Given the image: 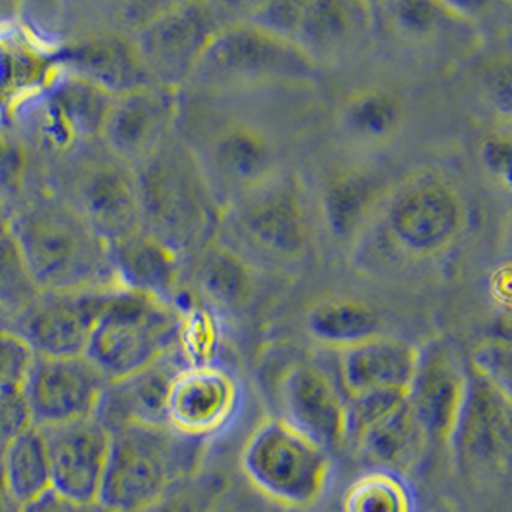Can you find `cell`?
<instances>
[{
  "label": "cell",
  "mask_w": 512,
  "mask_h": 512,
  "mask_svg": "<svg viewBox=\"0 0 512 512\" xmlns=\"http://www.w3.org/2000/svg\"><path fill=\"white\" fill-rule=\"evenodd\" d=\"M10 233L41 290L117 288L108 244L54 192L20 204Z\"/></svg>",
  "instance_id": "cell-1"
},
{
  "label": "cell",
  "mask_w": 512,
  "mask_h": 512,
  "mask_svg": "<svg viewBox=\"0 0 512 512\" xmlns=\"http://www.w3.org/2000/svg\"><path fill=\"white\" fill-rule=\"evenodd\" d=\"M142 231L175 254L198 252L211 242L219 202L192 148L169 139L135 165Z\"/></svg>",
  "instance_id": "cell-2"
},
{
  "label": "cell",
  "mask_w": 512,
  "mask_h": 512,
  "mask_svg": "<svg viewBox=\"0 0 512 512\" xmlns=\"http://www.w3.org/2000/svg\"><path fill=\"white\" fill-rule=\"evenodd\" d=\"M204 445L165 426L129 424L112 430L96 503L108 512L146 511L196 474Z\"/></svg>",
  "instance_id": "cell-3"
},
{
  "label": "cell",
  "mask_w": 512,
  "mask_h": 512,
  "mask_svg": "<svg viewBox=\"0 0 512 512\" xmlns=\"http://www.w3.org/2000/svg\"><path fill=\"white\" fill-rule=\"evenodd\" d=\"M181 313L162 302L114 288L83 357L106 382L152 365L177 348Z\"/></svg>",
  "instance_id": "cell-4"
},
{
  "label": "cell",
  "mask_w": 512,
  "mask_h": 512,
  "mask_svg": "<svg viewBox=\"0 0 512 512\" xmlns=\"http://www.w3.org/2000/svg\"><path fill=\"white\" fill-rule=\"evenodd\" d=\"M81 215L100 240L112 244L142 231L135 167L100 140L77 148L60 165V187L50 190Z\"/></svg>",
  "instance_id": "cell-5"
},
{
  "label": "cell",
  "mask_w": 512,
  "mask_h": 512,
  "mask_svg": "<svg viewBox=\"0 0 512 512\" xmlns=\"http://www.w3.org/2000/svg\"><path fill=\"white\" fill-rule=\"evenodd\" d=\"M246 480L259 495L284 509L315 505L330 476V453L282 419H265L240 455Z\"/></svg>",
  "instance_id": "cell-6"
},
{
  "label": "cell",
  "mask_w": 512,
  "mask_h": 512,
  "mask_svg": "<svg viewBox=\"0 0 512 512\" xmlns=\"http://www.w3.org/2000/svg\"><path fill=\"white\" fill-rule=\"evenodd\" d=\"M231 22L223 4L175 2L140 25L131 41L150 81L179 91L192 79L215 35Z\"/></svg>",
  "instance_id": "cell-7"
},
{
  "label": "cell",
  "mask_w": 512,
  "mask_h": 512,
  "mask_svg": "<svg viewBox=\"0 0 512 512\" xmlns=\"http://www.w3.org/2000/svg\"><path fill=\"white\" fill-rule=\"evenodd\" d=\"M384 227L397 248L413 257L449 250L465 229V202L438 171H417L384 200Z\"/></svg>",
  "instance_id": "cell-8"
},
{
  "label": "cell",
  "mask_w": 512,
  "mask_h": 512,
  "mask_svg": "<svg viewBox=\"0 0 512 512\" xmlns=\"http://www.w3.org/2000/svg\"><path fill=\"white\" fill-rule=\"evenodd\" d=\"M313 71L315 64L296 45L240 18L215 35L192 79L208 87L227 89L302 79Z\"/></svg>",
  "instance_id": "cell-9"
},
{
  "label": "cell",
  "mask_w": 512,
  "mask_h": 512,
  "mask_svg": "<svg viewBox=\"0 0 512 512\" xmlns=\"http://www.w3.org/2000/svg\"><path fill=\"white\" fill-rule=\"evenodd\" d=\"M447 445L468 474H499L511 463V394L468 365L466 390Z\"/></svg>",
  "instance_id": "cell-10"
},
{
  "label": "cell",
  "mask_w": 512,
  "mask_h": 512,
  "mask_svg": "<svg viewBox=\"0 0 512 512\" xmlns=\"http://www.w3.org/2000/svg\"><path fill=\"white\" fill-rule=\"evenodd\" d=\"M112 290H43L14 315L10 332L37 357H79Z\"/></svg>",
  "instance_id": "cell-11"
},
{
  "label": "cell",
  "mask_w": 512,
  "mask_h": 512,
  "mask_svg": "<svg viewBox=\"0 0 512 512\" xmlns=\"http://www.w3.org/2000/svg\"><path fill=\"white\" fill-rule=\"evenodd\" d=\"M231 225L236 236L271 261H298L309 246V225L298 190L275 179L234 202Z\"/></svg>",
  "instance_id": "cell-12"
},
{
  "label": "cell",
  "mask_w": 512,
  "mask_h": 512,
  "mask_svg": "<svg viewBox=\"0 0 512 512\" xmlns=\"http://www.w3.org/2000/svg\"><path fill=\"white\" fill-rule=\"evenodd\" d=\"M242 392L234 374L213 363L187 365L171 380L165 426L194 442L206 443L231 426Z\"/></svg>",
  "instance_id": "cell-13"
},
{
  "label": "cell",
  "mask_w": 512,
  "mask_h": 512,
  "mask_svg": "<svg viewBox=\"0 0 512 512\" xmlns=\"http://www.w3.org/2000/svg\"><path fill=\"white\" fill-rule=\"evenodd\" d=\"M106 384L83 355H35L22 392L33 426L48 428L94 417Z\"/></svg>",
  "instance_id": "cell-14"
},
{
  "label": "cell",
  "mask_w": 512,
  "mask_h": 512,
  "mask_svg": "<svg viewBox=\"0 0 512 512\" xmlns=\"http://www.w3.org/2000/svg\"><path fill=\"white\" fill-rule=\"evenodd\" d=\"M198 162L217 202L227 200L231 206L279 179L275 144L248 123L221 127L208 140L206 156Z\"/></svg>",
  "instance_id": "cell-15"
},
{
  "label": "cell",
  "mask_w": 512,
  "mask_h": 512,
  "mask_svg": "<svg viewBox=\"0 0 512 512\" xmlns=\"http://www.w3.org/2000/svg\"><path fill=\"white\" fill-rule=\"evenodd\" d=\"M468 363L457 348L432 338L419 348L417 369L405 394L428 442L447 445L466 390Z\"/></svg>",
  "instance_id": "cell-16"
},
{
  "label": "cell",
  "mask_w": 512,
  "mask_h": 512,
  "mask_svg": "<svg viewBox=\"0 0 512 512\" xmlns=\"http://www.w3.org/2000/svg\"><path fill=\"white\" fill-rule=\"evenodd\" d=\"M177 110V91L154 83L117 94L100 142L119 160L135 167L171 137Z\"/></svg>",
  "instance_id": "cell-17"
},
{
  "label": "cell",
  "mask_w": 512,
  "mask_h": 512,
  "mask_svg": "<svg viewBox=\"0 0 512 512\" xmlns=\"http://www.w3.org/2000/svg\"><path fill=\"white\" fill-rule=\"evenodd\" d=\"M39 430L47 445L52 491L79 503H96L110 432L94 417Z\"/></svg>",
  "instance_id": "cell-18"
},
{
  "label": "cell",
  "mask_w": 512,
  "mask_h": 512,
  "mask_svg": "<svg viewBox=\"0 0 512 512\" xmlns=\"http://www.w3.org/2000/svg\"><path fill=\"white\" fill-rule=\"evenodd\" d=\"M282 417L328 453L344 445V394L315 365H294L280 382Z\"/></svg>",
  "instance_id": "cell-19"
},
{
  "label": "cell",
  "mask_w": 512,
  "mask_h": 512,
  "mask_svg": "<svg viewBox=\"0 0 512 512\" xmlns=\"http://www.w3.org/2000/svg\"><path fill=\"white\" fill-rule=\"evenodd\" d=\"M52 62L56 71L83 79L112 96L152 83L133 41L114 33L87 35L54 47Z\"/></svg>",
  "instance_id": "cell-20"
},
{
  "label": "cell",
  "mask_w": 512,
  "mask_h": 512,
  "mask_svg": "<svg viewBox=\"0 0 512 512\" xmlns=\"http://www.w3.org/2000/svg\"><path fill=\"white\" fill-rule=\"evenodd\" d=\"M183 367H187V361L179 348H175L152 365L140 369L139 373L108 382L98 401L94 419L108 432L129 424L165 426L169 386Z\"/></svg>",
  "instance_id": "cell-21"
},
{
  "label": "cell",
  "mask_w": 512,
  "mask_h": 512,
  "mask_svg": "<svg viewBox=\"0 0 512 512\" xmlns=\"http://www.w3.org/2000/svg\"><path fill=\"white\" fill-rule=\"evenodd\" d=\"M108 259L117 288L175 307L179 254L148 234L135 233L108 244Z\"/></svg>",
  "instance_id": "cell-22"
},
{
  "label": "cell",
  "mask_w": 512,
  "mask_h": 512,
  "mask_svg": "<svg viewBox=\"0 0 512 512\" xmlns=\"http://www.w3.org/2000/svg\"><path fill=\"white\" fill-rule=\"evenodd\" d=\"M417 357L419 348L413 344L382 334L340 351L344 396L374 390L407 394Z\"/></svg>",
  "instance_id": "cell-23"
},
{
  "label": "cell",
  "mask_w": 512,
  "mask_h": 512,
  "mask_svg": "<svg viewBox=\"0 0 512 512\" xmlns=\"http://www.w3.org/2000/svg\"><path fill=\"white\" fill-rule=\"evenodd\" d=\"M371 24V6L359 2H303L296 47L315 64L351 47Z\"/></svg>",
  "instance_id": "cell-24"
},
{
  "label": "cell",
  "mask_w": 512,
  "mask_h": 512,
  "mask_svg": "<svg viewBox=\"0 0 512 512\" xmlns=\"http://www.w3.org/2000/svg\"><path fill=\"white\" fill-rule=\"evenodd\" d=\"M428 436L407 399L373 426L353 447L357 459L371 470L405 476L419 465Z\"/></svg>",
  "instance_id": "cell-25"
},
{
  "label": "cell",
  "mask_w": 512,
  "mask_h": 512,
  "mask_svg": "<svg viewBox=\"0 0 512 512\" xmlns=\"http://www.w3.org/2000/svg\"><path fill=\"white\" fill-rule=\"evenodd\" d=\"M194 282L206 302L233 311L250 302L254 273L248 261L231 246L208 242L198 250Z\"/></svg>",
  "instance_id": "cell-26"
},
{
  "label": "cell",
  "mask_w": 512,
  "mask_h": 512,
  "mask_svg": "<svg viewBox=\"0 0 512 512\" xmlns=\"http://www.w3.org/2000/svg\"><path fill=\"white\" fill-rule=\"evenodd\" d=\"M380 200L378 185L371 175L346 171L326 183L321 211L326 231L336 240H350L363 231Z\"/></svg>",
  "instance_id": "cell-27"
},
{
  "label": "cell",
  "mask_w": 512,
  "mask_h": 512,
  "mask_svg": "<svg viewBox=\"0 0 512 512\" xmlns=\"http://www.w3.org/2000/svg\"><path fill=\"white\" fill-rule=\"evenodd\" d=\"M380 319L367 303L330 298L315 303L305 315L309 336L328 348L346 350L380 334Z\"/></svg>",
  "instance_id": "cell-28"
},
{
  "label": "cell",
  "mask_w": 512,
  "mask_h": 512,
  "mask_svg": "<svg viewBox=\"0 0 512 512\" xmlns=\"http://www.w3.org/2000/svg\"><path fill=\"white\" fill-rule=\"evenodd\" d=\"M403 125V104L388 89H363L351 94L340 110V127L361 146H380L394 139Z\"/></svg>",
  "instance_id": "cell-29"
},
{
  "label": "cell",
  "mask_w": 512,
  "mask_h": 512,
  "mask_svg": "<svg viewBox=\"0 0 512 512\" xmlns=\"http://www.w3.org/2000/svg\"><path fill=\"white\" fill-rule=\"evenodd\" d=\"M0 465L14 495L25 507L52 489L47 445L35 426L4 447Z\"/></svg>",
  "instance_id": "cell-30"
},
{
  "label": "cell",
  "mask_w": 512,
  "mask_h": 512,
  "mask_svg": "<svg viewBox=\"0 0 512 512\" xmlns=\"http://www.w3.org/2000/svg\"><path fill=\"white\" fill-rule=\"evenodd\" d=\"M342 511L415 512V499L401 476L371 470L348 488L342 501Z\"/></svg>",
  "instance_id": "cell-31"
},
{
  "label": "cell",
  "mask_w": 512,
  "mask_h": 512,
  "mask_svg": "<svg viewBox=\"0 0 512 512\" xmlns=\"http://www.w3.org/2000/svg\"><path fill=\"white\" fill-rule=\"evenodd\" d=\"M43 290L31 275L24 252L12 233L0 236V309L12 319Z\"/></svg>",
  "instance_id": "cell-32"
},
{
  "label": "cell",
  "mask_w": 512,
  "mask_h": 512,
  "mask_svg": "<svg viewBox=\"0 0 512 512\" xmlns=\"http://www.w3.org/2000/svg\"><path fill=\"white\" fill-rule=\"evenodd\" d=\"M405 399L401 392L374 390L344 396V443L351 449Z\"/></svg>",
  "instance_id": "cell-33"
},
{
  "label": "cell",
  "mask_w": 512,
  "mask_h": 512,
  "mask_svg": "<svg viewBox=\"0 0 512 512\" xmlns=\"http://www.w3.org/2000/svg\"><path fill=\"white\" fill-rule=\"evenodd\" d=\"M29 154L24 139L14 131L0 127V200L16 208L24 194Z\"/></svg>",
  "instance_id": "cell-34"
},
{
  "label": "cell",
  "mask_w": 512,
  "mask_h": 512,
  "mask_svg": "<svg viewBox=\"0 0 512 512\" xmlns=\"http://www.w3.org/2000/svg\"><path fill=\"white\" fill-rule=\"evenodd\" d=\"M302 14L303 2L275 0V2L252 4L246 16H242V20L269 35H275L282 41L296 45Z\"/></svg>",
  "instance_id": "cell-35"
},
{
  "label": "cell",
  "mask_w": 512,
  "mask_h": 512,
  "mask_svg": "<svg viewBox=\"0 0 512 512\" xmlns=\"http://www.w3.org/2000/svg\"><path fill=\"white\" fill-rule=\"evenodd\" d=\"M390 22L396 25L409 39H426L442 24L443 16H447L443 4L432 2H390L382 4Z\"/></svg>",
  "instance_id": "cell-36"
},
{
  "label": "cell",
  "mask_w": 512,
  "mask_h": 512,
  "mask_svg": "<svg viewBox=\"0 0 512 512\" xmlns=\"http://www.w3.org/2000/svg\"><path fill=\"white\" fill-rule=\"evenodd\" d=\"M33 359L35 353L20 336L10 330L0 332V392L24 390Z\"/></svg>",
  "instance_id": "cell-37"
},
{
  "label": "cell",
  "mask_w": 512,
  "mask_h": 512,
  "mask_svg": "<svg viewBox=\"0 0 512 512\" xmlns=\"http://www.w3.org/2000/svg\"><path fill=\"white\" fill-rule=\"evenodd\" d=\"M474 371L486 376L489 382L511 394V348L509 342L488 340L474 351L468 363Z\"/></svg>",
  "instance_id": "cell-38"
},
{
  "label": "cell",
  "mask_w": 512,
  "mask_h": 512,
  "mask_svg": "<svg viewBox=\"0 0 512 512\" xmlns=\"http://www.w3.org/2000/svg\"><path fill=\"white\" fill-rule=\"evenodd\" d=\"M31 426L33 422L24 392H0V447L4 449Z\"/></svg>",
  "instance_id": "cell-39"
},
{
  "label": "cell",
  "mask_w": 512,
  "mask_h": 512,
  "mask_svg": "<svg viewBox=\"0 0 512 512\" xmlns=\"http://www.w3.org/2000/svg\"><path fill=\"white\" fill-rule=\"evenodd\" d=\"M480 158L497 181H503L505 187L511 185V140L501 135H491L482 142Z\"/></svg>",
  "instance_id": "cell-40"
},
{
  "label": "cell",
  "mask_w": 512,
  "mask_h": 512,
  "mask_svg": "<svg viewBox=\"0 0 512 512\" xmlns=\"http://www.w3.org/2000/svg\"><path fill=\"white\" fill-rule=\"evenodd\" d=\"M185 482L187 480L175 484L160 497V501H156L152 507L142 512H208L215 499L210 503H200L196 495H190V491L185 488Z\"/></svg>",
  "instance_id": "cell-41"
},
{
  "label": "cell",
  "mask_w": 512,
  "mask_h": 512,
  "mask_svg": "<svg viewBox=\"0 0 512 512\" xmlns=\"http://www.w3.org/2000/svg\"><path fill=\"white\" fill-rule=\"evenodd\" d=\"M24 512H108L98 503H79L56 491H48L37 501L29 503Z\"/></svg>",
  "instance_id": "cell-42"
},
{
  "label": "cell",
  "mask_w": 512,
  "mask_h": 512,
  "mask_svg": "<svg viewBox=\"0 0 512 512\" xmlns=\"http://www.w3.org/2000/svg\"><path fill=\"white\" fill-rule=\"evenodd\" d=\"M25 505L14 495L0 465V512H24Z\"/></svg>",
  "instance_id": "cell-43"
},
{
  "label": "cell",
  "mask_w": 512,
  "mask_h": 512,
  "mask_svg": "<svg viewBox=\"0 0 512 512\" xmlns=\"http://www.w3.org/2000/svg\"><path fill=\"white\" fill-rule=\"evenodd\" d=\"M20 12H22V4L0 2V29H6V27L16 24Z\"/></svg>",
  "instance_id": "cell-44"
},
{
  "label": "cell",
  "mask_w": 512,
  "mask_h": 512,
  "mask_svg": "<svg viewBox=\"0 0 512 512\" xmlns=\"http://www.w3.org/2000/svg\"><path fill=\"white\" fill-rule=\"evenodd\" d=\"M14 213H16V208H12L10 204H6V202L0 200V236L10 233Z\"/></svg>",
  "instance_id": "cell-45"
},
{
  "label": "cell",
  "mask_w": 512,
  "mask_h": 512,
  "mask_svg": "<svg viewBox=\"0 0 512 512\" xmlns=\"http://www.w3.org/2000/svg\"><path fill=\"white\" fill-rule=\"evenodd\" d=\"M219 495H221V493H219ZM219 495H217V497H215V501L211 503V507L208 509V512H244L240 511V509H234L233 503H221Z\"/></svg>",
  "instance_id": "cell-46"
},
{
  "label": "cell",
  "mask_w": 512,
  "mask_h": 512,
  "mask_svg": "<svg viewBox=\"0 0 512 512\" xmlns=\"http://www.w3.org/2000/svg\"><path fill=\"white\" fill-rule=\"evenodd\" d=\"M10 325H12V317L0 309V332L10 330Z\"/></svg>",
  "instance_id": "cell-47"
},
{
  "label": "cell",
  "mask_w": 512,
  "mask_h": 512,
  "mask_svg": "<svg viewBox=\"0 0 512 512\" xmlns=\"http://www.w3.org/2000/svg\"><path fill=\"white\" fill-rule=\"evenodd\" d=\"M2 451H4V449H2V447H0V457H2Z\"/></svg>",
  "instance_id": "cell-48"
}]
</instances>
